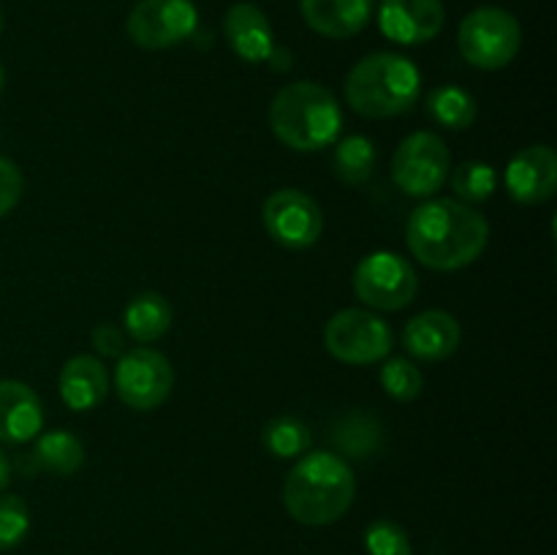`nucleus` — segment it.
Here are the masks:
<instances>
[{
    "label": "nucleus",
    "mask_w": 557,
    "mask_h": 555,
    "mask_svg": "<svg viewBox=\"0 0 557 555\" xmlns=\"http://www.w3.org/2000/svg\"><path fill=\"white\" fill-rule=\"evenodd\" d=\"M41 397L22 381L0 379V441L3 444H27L41 433Z\"/></svg>",
    "instance_id": "dca6fc26"
},
{
    "label": "nucleus",
    "mask_w": 557,
    "mask_h": 555,
    "mask_svg": "<svg viewBox=\"0 0 557 555\" xmlns=\"http://www.w3.org/2000/svg\"><path fill=\"white\" fill-rule=\"evenodd\" d=\"M0 30H3V11H0Z\"/></svg>",
    "instance_id": "473e14b6"
},
{
    "label": "nucleus",
    "mask_w": 557,
    "mask_h": 555,
    "mask_svg": "<svg viewBox=\"0 0 557 555\" xmlns=\"http://www.w3.org/2000/svg\"><path fill=\"white\" fill-rule=\"evenodd\" d=\"M457 47L473 69L500 71L520 54L522 27L511 11L482 5L460 22Z\"/></svg>",
    "instance_id": "39448f33"
},
{
    "label": "nucleus",
    "mask_w": 557,
    "mask_h": 555,
    "mask_svg": "<svg viewBox=\"0 0 557 555\" xmlns=\"http://www.w3.org/2000/svg\"><path fill=\"white\" fill-rule=\"evenodd\" d=\"M506 190L520 205H544L557 190V156L549 145H531L506 166Z\"/></svg>",
    "instance_id": "ddd939ff"
},
{
    "label": "nucleus",
    "mask_w": 557,
    "mask_h": 555,
    "mask_svg": "<svg viewBox=\"0 0 557 555\" xmlns=\"http://www.w3.org/2000/svg\"><path fill=\"white\" fill-rule=\"evenodd\" d=\"M36 449H33V466L41 471L58 473V477H71L85 466V444L69 430H49L38 433Z\"/></svg>",
    "instance_id": "aec40b11"
},
{
    "label": "nucleus",
    "mask_w": 557,
    "mask_h": 555,
    "mask_svg": "<svg viewBox=\"0 0 557 555\" xmlns=\"http://www.w3.org/2000/svg\"><path fill=\"white\" fill-rule=\"evenodd\" d=\"M357 477L346 457L335 452H305L283 484V504L297 522L310 528L332 526L354 504Z\"/></svg>",
    "instance_id": "f03ea898"
},
{
    "label": "nucleus",
    "mask_w": 557,
    "mask_h": 555,
    "mask_svg": "<svg viewBox=\"0 0 557 555\" xmlns=\"http://www.w3.org/2000/svg\"><path fill=\"white\" fill-rule=\"evenodd\" d=\"M228 47L245 63H267L275 54V33L264 11L253 3H237L226 11L223 20Z\"/></svg>",
    "instance_id": "2eb2a0df"
},
{
    "label": "nucleus",
    "mask_w": 557,
    "mask_h": 555,
    "mask_svg": "<svg viewBox=\"0 0 557 555\" xmlns=\"http://www.w3.org/2000/svg\"><path fill=\"white\" fill-rule=\"evenodd\" d=\"M60 397L71 411H92L109 395V373L92 354H76L60 370Z\"/></svg>",
    "instance_id": "f3484780"
},
{
    "label": "nucleus",
    "mask_w": 557,
    "mask_h": 555,
    "mask_svg": "<svg viewBox=\"0 0 557 555\" xmlns=\"http://www.w3.org/2000/svg\"><path fill=\"white\" fill-rule=\"evenodd\" d=\"M422 96V74L408 58L375 52L346 76V101L364 118H397Z\"/></svg>",
    "instance_id": "20e7f679"
},
{
    "label": "nucleus",
    "mask_w": 557,
    "mask_h": 555,
    "mask_svg": "<svg viewBox=\"0 0 557 555\" xmlns=\"http://www.w3.org/2000/svg\"><path fill=\"white\" fill-rule=\"evenodd\" d=\"M408 248L424 267L462 270L484 254L490 223L482 212L457 199H430L408 218Z\"/></svg>",
    "instance_id": "f257e3e1"
},
{
    "label": "nucleus",
    "mask_w": 557,
    "mask_h": 555,
    "mask_svg": "<svg viewBox=\"0 0 557 555\" xmlns=\"http://www.w3.org/2000/svg\"><path fill=\"white\" fill-rule=\"evenodd\" d=\"M9 479H11V460H9V455L0 449V490L9 484Z\"/></svg>",
    "instance_id": "7c9ffc66"
},
{
    "label": "nucleus",
    "mask_w": 557,
    "mask_h": 555,
    "mask_svg": "<svg viewBox=\"0 0 557 555\" xmlns=\"http://www.w3.org/2000/svg\"><path fill=\"white\" fill-rule=\"evenodd\" d=\"M332 444L341 449V457H354V460H364L373 457L384 444V428L373 414L351 411L341 417V422L332 430Z\"/></svg>",
    "instance_id": "412c9836"
},
{
    "label": "nucleus",
    "mask_w": 557,
    "mask_h": 555,
    "mask_svg": "<svg viewBox=\"0 0 557 555\" xmlns=\"http://www.w3.org/2000/svg\"><path fill=\"white\" fill-rule=\"evenodd\" d=\"M375 0H302L310 30L326 38H351L368 27Z\"/></svg>",
    "instance_id": "a211bd4d"
},
{
    "label": "nucleus",
    "mask_w": 557,
    "mask_h": 555,
    "mask_svg": "<svg viewBox=\"0 0 557 555\" xmlns=\"http://www.w3.org/2000/svg\"><path fill=\"white\" fill-rule=\"evenodd\" d=\"M174 386V370L166 354L150 346L123 351L114 368L117 397L134 411H152L161 406Z\"/></svg>",
    "instance_id": "1a4fd4ad"
},
{
    "label": "nucleus",
    "mask_w": 557,
    "mask_h": 555,
    "mask_svg": "<svg viewBox=\"0 0 557 555\" xmlns=\"http://www.w3.org/2000/svg\"><path fill=\"white\" fill-rule=\"evenodd\" d=\"M381 386L386 390V395H392L400 403L417 400L424 390V373L411 359H389L381 368Z\"/></svg>",
    "instance_id": "a878e982"
},
{
    "label": "nucleus",
    "mask_w": 557,
    "mask_h": 555,
    "mask_svg": "<svg viewBox=\"0 0 557 555\" xmlns=\"http://www.w3.org/2000/svg\"><path fill=\"white\" fill-rule=\"evenodd\" d=\"M403 346L422 362H444L460 346V324L446 310H424L406 324Z\"/></svg>",
    "instance_id": "4468645a"
},
{
    "label": "nucleus",
    "mask_w": 557,
    "mask_h": 555,
    "mask_svg": "<svg viewBox=\"0 0 557 555\" xmlns=\"http://www.w3.org/2000/svg\"><path fill=\"white\" fill-rule=\"evenodd\" d=\"M3 85H5V71L3 65H0V92H3Z\"/></svg>",
    "instance_id": "2f4dec72"
},
{
    "label": "nucleus",
    "mask_w": 557,
    "mask_h": 555,
    "mask_svg": "<svg viewBox=\"0 0 557 555\" xmlns=\"http://www.w3.org/2000/svg\"><path fill=\"white\" fill-rule=\"evenodd\" d=\"M22 190H25V177H22L20 166L0 156V218L9 215L20 205Z\"/></svg>",
    "instance_id": "c85d7f7f"
},
{
    "label": "nucleus",
    "mask_w": 557,
    "mask_h": 555,
    "mask_svg": "<svg viewBox=\"0 0 557 555\" xmlns=\"http://www.w3.org/2000/svg\"><path fill=\"white\" fill-rule=\"evenodd\" d=\"M92 341V348H96L101 357L107 359H120L125 351V337H123V330L114 324H98L96 330H92L90 335Z\"/></svg>",
    "instance_id": "c756f323"
},
{
    "label": "nucleus",
    "mask_w": 557,
    "mask_h": 555,
    "mask_svg": "<svg viewBox=\"0 0 557 555\" xmlns=\"http://www.w3.org/2000/svg\"><path fill=\"white\" fill-rule=\"evenodd\" d=\"M123 326L136 343H152L172 326V305L163 294L141 292L125 305Z\"/></svg>",
    "instance_id": "6ab92c4d"
},
{
    "label": "nucleus",
    "mask_w": 557,
    "mask_h": 555,
    "mask_svg": "<svg viewBox=\"0 0 557 555\" xmlns=\"http://www.w3.org/2000/svg\"><path fill=\"white\" fill-rule=\"evenodd\" d=\"M364 550L368 555H413L411 539L406 528L395 520H375L364 531Z\"/></svg>",
    "instance_id": "bb28decb"
},
{
    "label": "nucleus",
    "mask_w": 557,
    "mask_h": 555,
    "mask_svg": "<svg viewBox=\"0 0 557 555\" xmlns=\"http://www.w3.org/2000/svg\"><path fill=\"white\" fill-rule=\"evenodd\" d=\"M196 27H199V11L190 0H139L125 22L131 41L150 52L188 41Z\"/></svg>",
    "instance_id": "9d476101"
},
{
    "label": "nucleus",
    "mask_w": 557,
    "mask_h": 555,
    "mask_svg": "<svg viewBox=\"0 0 557 555\" xmlns=\"http://www.w3.org/2000/svg\"><path fill=\"white\" fill-rule=\"evenodd\" d=\"M451 172V152L433 131L406 136L392 158V180L406 196L428 199L444 188Z\"/></svg>",
    "instance_id": "423d86ee"
},
{
    "label": "nucleus",
    "mask_w": 557,
    "mask_h": 555,
    "mask_svg": "<svg viewBox=\"0 0 557 555\" xmlns=\"http://www.w3.org/2000/svg\"><path fill=\"white\" fill-rule=\"evenodd\" d=\"M375 145L368 136H346L335 145V156H332V169L335 177L348 185L368 183L370 174L375 172Z\"/></svg>",
    "instance_id": "5701e85b"
},
{
    "label": "nucleus",
    "mask_w": 557,
    "mask_h": 555,
    "mask_svg": "<svg viewBox=\"0 0 557 555\" xmlns=\"http://www.w3.org/2000/svg\"><path fill=\"white\" fill-rule=\"evenodd\" d=\"M261 218H264L267 234L288 250L310 248L319 243L321 232H324L321 207L305 190L297 188H281L267 196Z\"/></svg>",
    "instance_id": "9b49d317"
},
{
    "label": "nucleus",
    "mask_w": 557,
    "mask_h": 555,
    "mask_svg": "<svg viewBox=\"0 0 557 555\" xmlns=\"http://www.w3.org/2000/svg\"><path fill=\"white\" fill-rule=\"evenodd\" d=\"M446 11L441 0H381L379 27L403 47L428 44L444 30Z\"/></svg>",
    "instance_id": "f8f14e48"
},
{
    "label": "nucleus",
    "mask_w": 557,
    "mask_h": 555,
    "mask_svg": "<svg viewBox=\"0 0 557 555\" xmlns=\"http://www.w3.org/2000/svg\"><path fill=\"white\" fill-rule=\"evenodd\" d=\"M428 112L438 125L451 131L471 128L476 120V101L468 90L455 85H441L428 92Z\"/></svg>",
    "instance_id": "4be33fe9"
},
{
    "label": "nucleus",
    "mask_w": 557,
    "mask_h": 555,
    "mask_svg": "<svg viewBox=\"0 0 557 555\" xmlns=\"http://www.w3.org/2000/svg\"><path fill=\"white\" fill-rule=\"evenodd\" d=\"M354 292L364 305L375 310L408 308L419 292V278L411 261L403 259L395 250H375L364 256L354 270Z\"/></svg>",
    "instance_id": "0eeeda50"
},
{
    "label": "nucleus",
    "mask_w": 557,
    "mask_h": 555,
    "mask_svg": "<svg viewBox=\"0 0 557 555\" xmlns=\"http://www.w3.org/2000/svg\"><path fill=\"white\" fill-rule=\"evenodd\" d=\"M30 531V511L20 495H0V550H14Z\"/></svg>",
    "instance_id": "cd10ccee"
},
{
    "label": "nucleus",
    "mask_w": 557,
    "mask_h": 555,
    "mask_svg": "<svg viewBox=\"0 0 557 555\" xmlns=\"http://www.w3.org/2000/svg\"><path fill=\"white\" fill-rule=\"evenodd\" d=\"M324 346L346 365H373L392 351V330L375 313L346 308L326 321Z\"/></svg>",
    "instance_id": "6e6552de"
},
{
    "label": "nucleus",
    "mask_w": 557,
    "mask_h": 555,
    "mask_svg": "<svg viewBox=\"0 0 557 555\" xmlns=\"http://www.w3.org/2000/svg\"><path fill=\"white\" fill-rule=\"evenodd\" d=\"M449 185L455 190V196L466 205H479V201H487L495 194V169L484 161H466L460 166H455L449 172Z\"/></svg>",
    "instance_id": "393cba45"
},
{
    "label": "nucleus",
    "mask_w": 557,
    "mask_h": 555,
    "mask_svg": "<svg viewBox=\"0 0 557 555\" xmlns=\"http://www.w3.org/2000/svg\"><path fill=\"white\" fill-rule=\"evenodd\" d=\"M261 444L272 457L281 460H292V457H302L313 444V433L308 424L297 417H275L264 424L261 430Z\"/></svg>",
    "instance_id": "b1692460"
},
{
    "label": "nucleus",
    "mask_w": 557,
    "mask_h": 555,
    "mask_svg": "<svg viewBox=\"0 0 557 555\" xmlns=\"http://www.w3.org/2000/svg\"><path fill=\"white\" fill-rule=\"evenodd\" d=\"M270 128L286 147L315 152L335 145L343 128V112L332 90L315 82L281 87L270 103Z\"/></svg>",
    "instance_id": "7ed1b4c3"
}]
</instances>
